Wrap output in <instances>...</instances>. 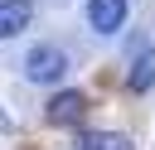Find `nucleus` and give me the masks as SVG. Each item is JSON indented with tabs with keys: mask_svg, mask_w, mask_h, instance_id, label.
<instances>
[{
	"mask_svg": "<svg viewBox=\"0 0 155 150\" xmlns=\"http://www.w3.org/2000/svg\"><path fill=\"white\" fill-rule=\"evenodd\" d=\"M63 73H68V53H63V48L39 44V48H29V53H24V77H29V82L48 87V82H58Z\"/></svg>",
	"mask_w": 155,
	"mask_h": 150,
	"instance_id": "obj_1",
	"label": "nucleus"
},
{
	"mask_svg": "<svg viewBox=\"0 0 155 150\" xmlns=\"http://www.w3.org/2000/svg\"><path fill=\"white\" fill-rule=\"evenodd\" d=\"M82 116H87V97H82V92H73V87L53 92V97H48V106H44V121H48V126H78Z\"/></svg>",
	"mask_w": 155,
	"mask_h": 150,
	"instance_id": "obj_2",
	"label": "nucleus"
},
{
	"mask_svg": "<svg viewBox=\"0 0 155 150\" xmlns=\"http://www.w3.org/2000/svg\"><path fill=\"white\" fill-rule=\"evenodd\" d=\"M87 24L92 34H116L126 24V0H87Z\"/></svg>",
	"mask_w": 155,
	"mask_h": 150,
	"instance_id": "obj_3",
	"label": "nucleus"
},
{
	"mask_svg": "<svg viewBox=\"0 0 155 150\" xmlns=\"http://www.w3.org/2000/svg\"><path fill=\"white\" fill-rule=\"evenodd\" d=\"M34 19V5L29 0H5L0 5V39H19Z\"/></svg>",
	"mask_w": 155,
	"mask_h": 150,
	"instance_id": "obj_4",
	"label": "nucleus"
},
{
	"mask_svg": "<svg viewBox=\"0 0 155 150\" xmlns=\"http://www.w3.org/2000/svg\"><path fill=\"white\" fill-rule=\"evenodd\" d=\"M126 87H131V92H150V87H155V48H150V44H145V48H140V58L131 63Z\"/></svg>",
	"mask_w": 155,
	"mask_h": 150,
	"instance_id": "obj_5",
	"label": "nucleus"
},
{
	"mask_svg": "<svg viewBox=\"0 0 155 150\" xmlns=\"http://www.w3.org/2000/svg\"><path fill=\"white\" fill-rule=\"evenodd\" d=\"M82 150H136L121 131H87L82 135Z\"/></svg>",
	"mask_w": 155,
	"mask_h": 150,
	"instance_id": "obj_6",
	"label": "nucleus"
}]
</instances>
